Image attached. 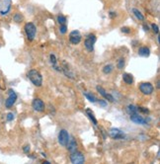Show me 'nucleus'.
I'll use <instances>...</instances> for the list:
<instances>
[{
	"mask_svg": "<svg viewBox=\"0 0 160 164\" xmlns=\"http://www.w3.org/2000/svg\"><path fill=\"white\" fill-rule=\"evenodd\" d=\"M25 33L27 35V38H28L29 41H33L36 37V33H37V29L36 26H35L33 23H27L24 27Z\"/></svg>",
	"mask_w": 160,
	"mask_h": 164,
	"instance_id": "2",
	"label": "nucleus"
},
{
	"mask_svg": "<svg viewBox=\"0 0 160 164\" xmlns=\"http://www.w3.org/2000/svg\"><path fill=\"white\" fill-rule=\"evenodd\" d=\"M112 70H113V65H111V64H107V65H105L103 68V72L106 74L111 73Z\"/></svg>",
	"mask_w": 160,
	"mask_h": 164,
	"instance_id": "22",
	"label": "nucleus"
},
{
	"mask_svg": "<svg viewBox=\"0 0 160 164\" xmlns=\"http://www.w3.org/2000/svg\"><path fill=\"white\" fill-rule=\"evenodd\" d=\"M86 114H87V116H88V117H89V119H90L91 121L93 122L94 126H97V124H98V122H97L96 118H95L94 113H93V112L91 111L90 109H86Z\"/></svg>",
	"mask_w": 160,
	"mask_h": 164,
	"instance_id": "17",
	"label": "nucleus"
},
{
	"mask_svg": "<svg viewBox=\"0 0 160 164\" xmlns=\"http://www.w3.org/2000/svg\"><path fill=\"white\" fill-rule=\"evenodd\" d=\"M43 163H45V164H49V161H43Z\"/></svg>",
	"mask_w": 160,
	"mask_h": 164,
	"instance_id": "35",
	"label": "nucleus"
},
{
	"mask_svg": "<svg viewBox=\"0 0 160 164\" xmlns=\"http://www.w3.org/2000/svg\"><path fill=\"white\" fill-rule=\"evenodd\" d=\"M132 13H134V15L136 16V18L138 20H140V21L144 20V16H143L142 14H141V12L138 9H136V8H134V9H132Z\"/></svg>",
	"mask_w": 160,
	"mask_h": 164,
	"instance_id": "18",
	"label": "nucleus"
},
{
	"mask_svg": "<svg viewBox=\"0 0 160 164\" xmlns=\"http://www.w3.org/2000/svg\"><path fill=\"white\" fill-rule=\"evenodd\" d=\"M122 80H124V82L126 84L130 85L134 83V76L130 73H124L122 74Z\"/></svg>",
	"mask_w": 160,
	"mask_h": 164,
	"instance_id": "15",
	"label": "nucleus"
},
{
	"mask_svg": "<svg viewBox=\"0 0 160 164\" xmlns=\"http://www.w3.org/2000/svg\"><path fill=\"white\" fill-rule=\"evenodd\" d=\"M138 55H141V57H149V55H150V51H149L148 47H140V49H138Z\"/></svg>",
	"mask_w": 160,
	"mask_h": 164,
	"instance_id": "16",
	"label": "nucleus"
},
{
	"mask_svg": "<svg viewBox=\"0 0 160 164\" xmlns=\"http://www.w3.org/2000/svg\"><path fill=\"white\" fill-rule=\"evenodd\" d=\"M138 111H140V112H142V113H144V114H148L149 113L148 109H146V108H144V107H138Z\"/></svg>",
	"mask_w": 160,
	"mask_h": 164,
	"instance_id": "28",
	"label": "nucleus"
},
{
	"mask_svg": "<svg viewBox=\"0 0 160 164\" xmlns=\"http://www.w3.org/2000/svg\"><path fill=\"white\" fill-rule=\"evenodd\" d=\"M4 5L5 8L3 10H0V14L1 15H6L11 9V0H4Z\"/></svg>",
	"mask_w": 160,
	"mask_h": 164,
	"instance_id": "14",
	"label": "nucleus"
},
{
	"mask_svg": "<svg viewBox=\"0 0 160 164\" xmlns=\"http://www.w3.org/2000/svg\"><path fill=\"white\" fill-rule=\"evenodd\" d=\"M143 28H144V30H145V31H148V30H149L148 26H146V25H143Z\"/></svg>",
	"mask_w": 160,
	"mask_h": 164,
	"instance_id": "33",
	"label": "nucleus"
},
{
	"mask_svg": "<svg viewBox=\"0 0 160 164\" xmlns=\"http://www.w3.org/2000/svg\"><path fill=\"white\" fill-rule=\"evenodd\" d=\"M49 59H51V63L53 64V66L55 67V69L59 70V71H61V69H59V68L57 67V57H55V55L51 53V55H49Z\"/></svg>",
	"mask_w": 160,
	"mask_h": 164,
	"instance_id": "19",
	"label": "nucleus"
},
{
	"mask_svg": "<svg viewBox=\"0 0 160 164\" xmlns=\"http://www.w3.org/2000/svg\"><path fill=\"white\" fill-rule=\"evenodd\" d=\"M69 41L72 45H78L81 41V35L79 31H72L69 35Z\"/></svg>",
	"mask_w": 160,
	"mask_h": 164,
	"instance_id": "9",
	"label": "nucleus"
},
{
	"mask_svg": "<svg viewBox=\"0 0 160 164\" xmlns=\"http://www.w3.org/2000/svg\"><path fill=\"white\" fill-rule=\"evenodd\" d=\"M96 89H97V91H98V92L102 95V96H103L105 99H107L108 101H110V102H114V101H115L114 97L112 96L111 94H108V93L106 92V91L104 90V89L102 88L101 86H97V87H96Z\"/></svg>",
	"mask_w": 160,
	"mask_h": 164,
	"instance_id": "12",
	"label": "nucleus"
},
{
	"mask_svg": "<svg viewBox=\"0 0 160 164\" xmlns=\"http://www.w3.org/2000/svg\"><path fill=\"white\" fill-rule=\"evenodd\" d=\"M28 78L31 80V82L37 87H41V84H43V76L38 70L36 69H32L28 72Z\"/></svg>",
	"mask_w": 160,
	"mask_h": 164,
	"instance_id": "1",
	"label": "nucleus"
},
{
	"mask_svg": "<svg viewBox=\"0 0 160 164\" xmlns=\"http://www.w3.org/2000/svg\"><path fill=\"white\" fill-rule=\"evenodd\" d=\"M122 33H126V34H128V33L130 32V30L128 28V27H122Z\"/></svg>",
	"mask_w": 160,
	"mask_h": 164,
	"instance_id": "31",
	"label": "nucleus"
},
{
	"mask_svg": "<svg viewBox=\"0 0 160 164\" xmlns=\"http://www.w3.org/2000/svg\"><path fill=\"white\" fill-rule=\"evenodd\" d=\"M126 110H128V113L130 114V115H134V114L138 113V107H136V106L134 105H128Z\"/></svg>",
	"mask_w": 160,
	"mask_h": 164,
	"instance_id": "20",
	"label": "nucleus"
},
{
	"mask_svg": "<svg viewBox=\"0 0 160 164\" xmlns=\"http://www.w3.org/2000/svg\"><path fill=\"white\" fill-rule=\"evenodd\" d=\"M84 96L86 97L87 99H88L90 102H92V103H95L97 101V99H96V97L94 96V95H92L91 93H86V92H84Z\"/></svg>",
	"mask_w": 160,
	"mask_h": 164,
	"instance_id": "21",
	"label": "nucleus"
},
{
	"mask_svg": "<svg viewBox=\"0 0 160 164\" xmlns=\"http://www.w3.org/2000/svg\"><path fill=\"white\" fill-rule=\"evenodd\" d=\"M57 22H59L60 25L65 24V23H66V18L64 17L63 15H59V17H57Z\"/></svg>",
	"mask_w": 160,
	"mask_h": 164,
	"instance_id": "25",
	"label": "nucleus"
},
{
	"mask_svg": "<svg viewBox=\"0 0 160 164\" xmlns=\"http://www.w3.org/2000/svg\"><path fill=\"white\" fill-rule=\"evenodd\" d=\"M99 104H100L102 107H106V106H107V103H106V101H104V100L99 101Z\"/></svg>",
	"mask_w": 160,
	"mask_h": 164,
	"instance_id": "32",
	"label": "nucleus"
},
{
	"mask_svg": "<svg viewBox=\"0 0 160 164\" xmlns=\"http://www.w3.org/2000/svg\"><path fill=\"white\" fill-rule=\"evenodd\" d=\"M115 15H116V13H115V12H111V13H110V16H111L112 18H113Z\"/></svg>",
	"mask_w": 160,
	"mask_h": 164,
	"instance_id": "34",
	"label": "nucleus"
},
{
	"mask_svg": "<svg viewBox=\"0 0 160 164\" xmlns=\"http://www.w3.org/2000/svg\"><path fill=\"white\" fill-rule=\"evenodd\" d=\"M130 121L138 124H147V120L144 119L143 117H141V116H140L138 113L134 114V115H130Z\"/></svg>",
	"mask_w": 160,
	"mask_h": 164,
	"instance_id": "11",
	"label": "nucleus"
},
{
	"mask_svg": "<svg viewBox=\"0 0 160 164\" xmlns=\"http://www.w3.org/2000/svg\"><path fill=\"white\" fill-rule=\"evenodd\" d=\"M66 146H67V149L71 153L74 152V151H76V149H77V144H76V142L74 138L69 140V142H68V144H66Z\"/></svg>",
	"mask_w": 160,
	"mask_h": 164,
	"instance_id": "13",
	"label": "nucleus"
},
{
	"mask_svg": "<svg viewBox=\"0 0 160 164\" xmlns=\"http://www.w3.org/2000/svg\"><path fill=\"white\" fill-rule=\"evenodd\" d=\"M140 90L142 94L144 95H150L154 91V87L151 83L149 82H142L140 84Z\"/></svg>",
	"mask_w": 160,
	"mask_h": 164,
	"instance_id": "4",
	"label": "nucleus"
},
{
	"mask_svg": "<svg viewBox=\"0 0 160 164\" xmlns=\"http://www.w3.org/2000/svg\"><path fill=\"white\" fill-rule=\"evenodd\" d=\"M109 134L111 138H115V140H120V138H124V134H122V132L119 128H113L110 130L109 132Z\"/></svg>",
	"mask_w": 160,
	"mask_h": 164,
	"instance_id": "10",
	"label": "nucleus"
},
{
	"mask_svg": "<svg viewBox=\"0 0 160 164\" xmlns=\"http://www.w3.org/2000/svg\"><path fill=\"white\" fill-rule=\"evenodd\" d=\"M70 160H71V162L73 164H83L85 161V157L81 152L74 151L70 155Z\"/></svg>",
	"mask_w": 160,
	"mask_h": 164,
	"instance_id": "6",
	"label": "nucleus"
},
{
	"mask_svg": "<svg viewBox=\"0 0 160 164\" xmlns=\"http://www.w3.org/2000/svg\"><path fill=\"white\" fill-rule=\"evenodd\" d=\"M8 93H9V96H8L7 100L5 101V107L10 109V108L15 104L16 100H17V94H16L13 89H10Z\"/></svg>",
	"mask_w": 160,
	"mask_h": 164,
	"instance_id": "7",
	"label": "nucleus"
},
{
	"mask_svg": "<svg viewBox=\"0 0 160 164\" xmlns=\"http://www.w3.org/2000/svg\"><path fill=\"white\" fill-rule=\"evenodd\" d=\"M23 151H24L25 153H29V151H30V145H25V146L23 147Z\"/></svg>",
	"mask_w": 160,
	"mask_h": 164,
	"instance_id": "30",
	"label": "nucleus"
},
{
	"mask_svg": "<svg viewBox=\"0 0 160 164\" xmlns=\"http://www.w3.org/2000/svg\"><path fill=\"white\" fill-rule=\"evenodd\" d=\"M13 119H14V115H13V113H8L7 114V121H13Z\"/></svg>",
	"mask_w": 160,
	"mask_h": 164,
	"instance_id": "29",
	"label": "nucleus"
},
{
	"mask_svg": "<svg viewBox=\"0 0 160 164\" xmlns=\"http://www.w3.org/2000/svg\"><path fill=\"white\" fill-rule=\"evenodd\" d=\"M124 64H126V61H124V59H119V61H118V68L119 69H122L124 68Z\"/></svg>",
	"mask_w": 160,
	"mask_h": 164,
	"instance_id": "24",
	"label": "nucleus"
},
{
	"mask_svg": "<svg viewBox=\"0 0 160 164\" xmlns=\"http://www.w3.org/2000/svg\"><path fill=\"white\" fill-rule=\"evenodd\" d=\"M151 28H152V30L154 31L155 34H158V33H159V27L157 26L156 24H152V25H151Z\"/></svg>",
	"mask_w": 160,
	"mask_h": 164,
	"instance_id": "27",
	"label": "nucleus"
},
{
	"mask_svg": "<svg viewBox=\"0 0 160 164\" xmlns=\"http://www.w3.org/2000/svg\"><path fill=\"white\" fill-rule=\"evenodd\" d=\"M96 36L93 34H89L88 36L86 37L85 39V41H84V45L85 47L87 49V51H92L94 49V45L96 43Z\"/></svg>",
	"mask_w": 160,
	"mask_h": 164,
	"instance_id": "3",
	"label": "nucleus"
},
{
	"mask_svg": "<svg viewBox=\"0 0 160 164\" xmlns=\"http://www.w3.org/2000/svg\"><path fill=\"white\" fill-rule=\"evenodd\" d=\"M59 32H60V34H62V35H64L66 32H67V27H66L65 24L60 25V27H59Z\"/></svg>",
	"mask_w": 160,
	"mask_h": 164,
	"instance_id": "26",
	"label": "nucleus"
},
{
	"mask_svg": "<svg viewBox=\"0 0 160 164\" xmlns=\"http://www.w3.org/2000/svg\"><path fill=\"white\" fill-rule=\"evenodd\" d=\"M13 20L15 21L16 23H20V22H22V21H23V16L21 15L20 13H16L15 15H14V17H13Z\"/></svg>",
	"mask_w": 160,
	"mask_h": 164,
	"instance_id": "23",
	"label": "nucleus"
},
{
	"mask_svg": "<svg viewBox=\"0 0 160 164\" xmlns=\"http://www.w3.org/2000/svg\"><path fill=\"white\" fill-rule=\"evenodd\" d=\"M32 107H33V109L37 112L45 111V103L43 102V100H41V99H39V98H36L33 100Z\"/></svg>",
	"mask_w": 160,
	"mask_h": 164,
	"instance_id": "8",
	"label": "nucleus"
},
{
	"mask_svg": "<svg viewBox=\"0 0 160 164\" xmlns=\"http://www.w3.org/2000/svg\"><path fill=\"white\" fill-rule=\"evenodd\" d=\"M70 140L69 134L66 130H60L59 134V142L60 145L62 146H66V144H68Z\"/></svg>",
	"mask_w": 160,
	"mask_h": 164,
	"instance_id": "5",
	"label": "nucleus"
}]
</instances>
